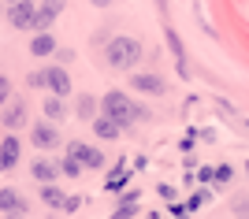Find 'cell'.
Masks as SVG:
<instances>
[{
	"instance_id": "obj_1",
	"label": "cell",
	"mask_w": 249,
	"mask_h": 219,
	"mask_svg": "<svg viewBox=\"0 0 249 219\" xmlns=\"http://www.w3.org/2000/svg\"><path fill=\"white\" fill-rule=\"evenodd\" d=\"M104 56H108V67L130 71V67H138V60H142V41H138V37H112L108 49H104Z\"/></svg>"
},
{
	"instance_id": "obj_2",
	"label": "cell",
	"mask_w": 249,
	"mask_h": 219,
	"mask_svg": "<svg viewBox=\"0 0 249 219\" xmlns=\"http://www.w3.org/2000/svg\"><path fill=\"white\" fill-rule=\"evenodd\" d=\"M97 112L108 115L115 126H130V123H134V101H130L126 93H119V89L104 93L101 101H97Z\"/></svg>"
},
{
	"instance_id": "obj_3",
	"label": "cell",
	"mask_w": 249,
	"mask_h": 219,
	"mask_svg": "<svg viewBox=\"0 0 249 219\" xmlns=\"http://www.w3.org/2000/svg\"><path fill=\"white\" fill-rule=\"evenodd\" d=\"M67 156L78 160L82 171H101L104 167V152L97 145H86V141H71V145H67Z\"/></svg>"
},
{
	"instance_id": "obj_4",
	"label": "cell",
	"mask_w": 249,
	"mask_h": 219,
	"mask_svg": "<svg viewBox=\"0 0 249 219\" xmlns=\"http://www.w3.org/2000/svg\"><path fill=\"white\" fill-rule=\"evenodd\" d=\"M26 119H30V104H26V97H11L8 104H4V112H0V123L8 126V130L26 126Z\"/></svg>"
},
{
	"instance_id": "obj_5",
	"label": "cell",
	"mask_w": 249,
	"mask_h": 219,
	"mask_svg": "<svg viewBox=\"0 0 249 219\" xmlns=\"http://www.w3.org/2000/svg\"><path fill=\"white\" fill-rule=\"evenodd\" d=\"M34 15H37V8H34L30 0H15L8 8V22L15 30H34Z\"/></svg>"
},
{
	"instance_id": "obj_6",
	"label": "cell",
	"mask_w": 249,
	"mask_h": 219,
	"mask_svg": "<svg viewBox=\"0 0 249 219\" xmlns=\"http://www.w3.org/2000/svg\"><path fill=\"white\" fill-rule=\"evenodd\" d=\"M30 141L37 149H56L60 145V123H52V119H45V123H37L30 130Z\"/></svg>"
},
{
	"instance_id": "obj_7",
	"label": "cell",
	"mask_w": 249,
	"mask_h": 219,
	"mask_svg": "<svg viewBox=\"0 0 249 219\" xmlns=\"http://www.w3.org/2000/svg\"><path fill=\"white\" fill-rule=\"evenodd\" d=\"M0 212H8V216H30V201L22 197L19 189L4 186L0 189Z\"/></svg>"
},
{
	"instance_id": "obj_8",
	"label": "cell",
	"mask_w": 249,
	"mask_h": 219,
	"mask_svg": "<svg viewBox=\"0 0 249 219\" xmlns=\"http://www.w3.org/2000/svg\"><path fill=\"white\" fill-rule=\"evenodd\" d=\"M63 8H67V0H45L41 8H37V15H34V30H49L52 22L60 19Z\"/></svg>"
},
{
	"instance_id": "obj_9",
	"label": "cell",
	"mask_w": 249,
	"mask_h": 219,
	"mask_svg": "<svg viewBox=\"0 0 249 219\" xmlns=\"http://www.w3.org/2000/svg\"><path fill=\"white\" fill-rule=\"evenodd\" d=\"M45 89L56 97H67L71 93V74L63 71V67H45Z\"/></svg>"
},
{
	"instance_id": "obj_10",
	"label": "cell",
	"mask_w": 249,
	"mask_h": 219,
	"mask_svg": "<svg viewBox=\"0 0 249 219\" xmlns=\"http://www.w3.org/2000/svg\"><path fill=\"white\" fill-rule=\"evenodd\" d=\"M130 89H138V93H167V82L160 78V74H130Z\"/></svg>"
},
{
	"instance_id": "obj_11",
	"label": "cell",
	"mask_w": 249,
	"mask_h": 219,
	"mask_svg": "<svg viewBox=\"0 0 249 219\" xmlns=\"http://www.w3.org/2000/svg\"><path fill=\"white\" fill-rule=\"evenodd\" d=\"M19 152H22V149H19V137H15V134H8L4 141H0V175L19 164Z\"/></svg>"
},
{
	"instance_id": "obj_12",
	"label": "cell",
	"mask_w": 249,
	"mask_h": 219,
	"mask_svg": "<svg viewBox=\"0 0 249 219\" xmlns=\"http://www.w3.org/2000/svg\"><path fill=\"white\" fill-rule=\"evenodd\" d=\"M56 52V37H52L49 30H37L30 37V56H37V60H45V56Z\"/></svg>"
},
{
	"instance_id": "obj_13",
	"label": "cell",
	"mask_w": 249,
	"mask_h": 219,
	"mask_svg": "<svg viewBox=\"0 0 249 219\" xmlns=\"http://www.w3.org/2000/svg\"><path fill=\"white\" fill-rule=\"evenodd\" d=\"M30 175L37 178V182H56V178H60V164H56V160H34Z\"/></svg>"
},
{
	"instance_id": "obj_14",
	"label": "cell",
	"mask_w": 249,
	"mask_h": 219,
	"mask_svg": "<svg viewBox=\"0 0 249 219\" xmlns=\"http://www.w3.org/2000/svg\"><path fill=\"white\" fill-rule=\"evenodd\" d=\"M167 49H171V56H175V67L182 78H190V67H186V52H182V41H178L175 30H167Z\"/></svg>"
},
{
	"instance_id": "obj_15",
	"label": "cell",
	"mask_w": 249,
	"mask_h": 219,
	"mask_svg": "<svg viewBox=\"0 0 249 219\" xmlns=\"http://www.w3.org/2000/svg\"><path fill=\"white\" fill-rule=\"evenodd\" d=\"M119 130H123V126H115L108 115H93V134H97V137H104V141H115V137H119Z\"/></svg>"
},
{
	"instance_id": "obj_16",
	"label": "cell",
	"mask_w": 249,
	"mask_h": 219,
	"mask_svg": "<svg viewBox=\"0 0 249 219\" xmlns=\"http://www.w3.org/2000/svg\"><path fill=\"white\" fill-rule=\"evenodd\" d=\"M63 115H67V104H63V97H45V119H52V123H63Z\"/></svg>"
},
{
	"instance_id": "obj_17",
	"label": "cell",
	"mask_w": 249,
	"mask_h": 219,
	"mask_svg": "<svg viewBox=\"0 0 249 219\" xmlns=\"http://www.w3.org/2000/svg\"><path fill=\"white\" fill-rule=\"evenodd\" d=\"M41 201L49 204V208H63V193L56 182H41Z\"/></svg>"
},
{
	"instance_id": "obj_18",
	"label": "cell",
	"mask_w": 249,
	"mask_h": 219,
	"mask_svg": "<svg viewBox=\"0 0 249 219\" xmlns=\"http://www.w3.org/2000/svg\"><path fill=\"white\" fill-rule=\"evenodd\" d=\"M123 186H126V167L119 164V167H115V171H112V175L104 178V189H108V193H119V189H123Z\"/></svg>"
},
{
	"instance_id": "obj_19",
	"label": "cell",
	"mask_w": 249,
	"mask_h": 219,
	"mask_svg": "<svg viewBox=\"0 0 249 219\" xmlns=\"http://www.w3.org/2000/svg\"><path fill=\"white\" fill-rule=\"evenodd\" d=\"M115 216L119 219H130V216H138V193H126L119 204H115Z\"/></svg>"
},
{
	"instance_id": "obj_20",
	"label": "cell",
	"mask_w": 249,
	"mask_h": 219,
	"mask_svg": "<svg viewBox=\"0 0 249 219\" xmlns=\"http://www.w3.org/2000/svg\"><path fill=\"white\" fill-rule=\"evenodd\" d=\"M74 112H78V119H93V115H97V101L89 93L78 97V108H74Z\"/></svg>"
},
{
	"instance_id": "obj_21",
	"label": "cell",
	"mask_w": 249,
	"mask_h": 219,
	"mask_svg": "<svg viewBox=\"0 0 249 219\" xmlns=\"http://www.w3.org/2000/svg\"><path fill=\"white\" fill-rule=\"evenodd\" d=\"M60 175H67V178H78V175H82V164H78L74 156H63V160H60Z\"/></svg>"
},
{
	"instance_id": "obj_22",
	"label": "cell",
	"mask_w": 249,
	"mask_h": 219,
	"mask_svg": "<svg viewBox=\"0 0 249 219\" xmlns=\"http://www.w3.org/2000/svg\"><path fill=\"white\" fill-rule=\"evenodd\" d=\"M8 101H11V82L4 78V74H0V108L8 104Z\"/></svg>"
},
{
	"instance_id": "obj_23",
	"label": "cell",
	"mask_w": 249,
	"mask_h": 219,
	"mask_svg": "<svg viewBox=\"0 0 249 219\" xmlns=\"http://www.w3.org/2000/svg\"><path fill=\"white\" fill-rule=\"evenodd\" d=\"M26 85H30V89H45V71H34L30 78H26Z\"/></svg>"
},
{
	"instance_id": "obj_24",
	"label": "cell",
	"mask_w": 249,
	"mask_h": 219,
	"mask_svg": "<svg viewBox=\"0 0 249 219\" xmlns=\"http://www.w3.org/2000/svg\"><path fill=\"white\" fill-rule=\"evenodd\" d=\"M149 119H153V112L142 108V104H134V123H149Z\"/></svg>"
},
{
	"instance_id": "obj_25",
	"label": "cell",
	"mask_w": 249,
	"mask_h": 219,
	"mask_svg": "<svg viewBox=\"0 0 249 219\" xmlns=\"http://www.w3.org/2000/svg\"><path fill=\"white\" fill-rule=\"evenodd\" d=\"M82 208V197H63V212H78Z\"/></svg>"
},
{
	"instance_id": "obj_26",
	"label": "cell",
	"mask_w": 249,
	"mask_h": 219,
	"mask_svg": "<svg viewBox=\"0 0 249 219\" xmlns=\"http://www.w3.org/2000/svg\"><path fill=\"white\" fill-rule=\"evenodd\" d=\"M231 175H234V171L223 164V167H216V175H212V178H216V182H231Z\"/></svg>"
},
{
	"instance_id": "obj_27",
	"label": "cell",
	"mask_w": 249,
	"mask_h": 219,
	"mask_svg": "<svg viewBox=\"0 0 249 219\" xmlns=\"http://www.w3.org/2000/svg\"><path fill=\"white\" fill-rule=\"evenodd\" d=\"M208 201H212V197H208V193H194V197H190V204H186V208H201V204H208Z\"/></svg>"
},
{
	"instance_id": "obj_28",
	"label": "cell",
	"mask_w": 249,
	"mask_h": 219,
	"mask_svg": "<svg viewBox=\"0 0 249 219\" xmlns=\"http://www.w3.org/2000/svg\"><path fill=\"white\" fill-rule=\"evenodd\" d=\"M231 212H246V216H249V201L246 197H234V201H231Z\"/></svg>"
},
{
	"instance_id": "obj_29",
	"label": "cell",
	"mask_w": 249,
	"mask_h": 219,
	"mask_svg": "<svg viewBox=\"0 0 249 219\" xmlns=\"http://www.w3.org/2000/svg\"><path fill=\"white\" fill-rule=\"evenodd\" d=\"M156 193H160L164 201H175V186H167V182H164V186H156Z\"/></svg>"
},
{
	"instance_id": "obj_30",
	"label": "cell",
	"mask_w": 249,
	"mask_h": 219,
	"mask_svg": "<svg viewBox=\"0 0 249 219\" xmlns=\"http://www.w3.org/2000/svg\"><path fill=\"white\" fill-rule=\"evenodd\" d=\"M89 4H93V8H112L115 0H89Z\"/></svg>"
},
{
	"instance_id": "obj_31",
	"label": "cell",
	"mask_w": 249,
	"mask_h": 219,
	"mask_svg": "<svg viewBox=\"0 0 249 219\" xmlns=\"http://www.w3.org/2000/svg\"><path fill=\"white\" fill-rule=\"evenodd\" d=\"M156 8H160V11H167V0H156Z\"/></svg>"
},
{
	"instance_id": "obj_32",
	"label": "cell",
	"mask_w": 249,
	"mask_h": 219,
	"mask_svg": "<svg viewBox=\"0 0 249 219\" xmlns=\"http://www.w3.org/2000/svg\"><path fill=\"white\" fill-rule=\"evenodd\" d=\"M8 4H15V0H8Z\"/></svg>"
},
{
	"instance_id": "obj_33",
	"label": "cell",
	"mask_w": 249,
	"mask_h": 219,
	"mask_svg": "<svg viewBox=\"0 0 249 219\" xmlns=\"http://www.w3.org/2000/svg\"><path fill=\"white\" fill-rule=\"evenodd\" d=\"M246 171H249V164H246Z\"/></svg>"
}]
</instances>
